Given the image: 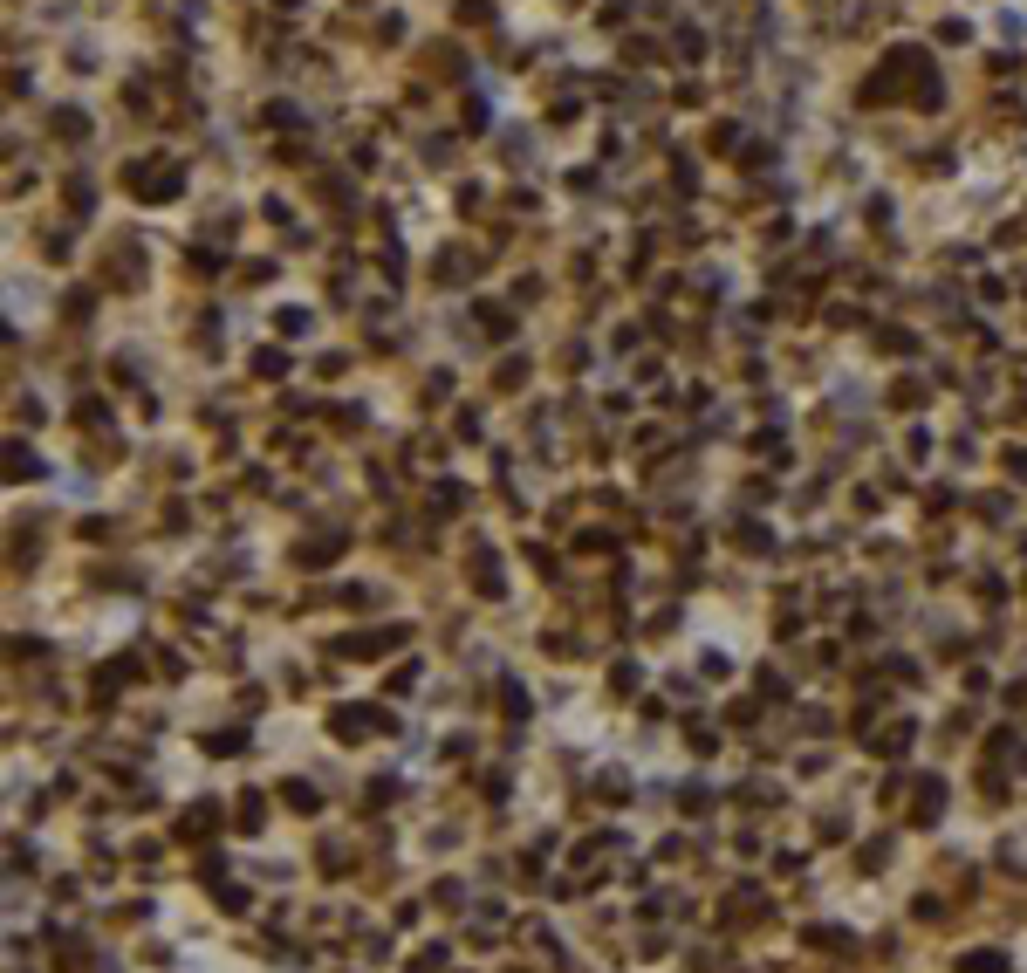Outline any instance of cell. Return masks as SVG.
<instances>
[{
    "mask_svg": "<svg viewBox=\"0 0 1027 973\" xmlns=\"http://www.w3.org/2000/svg\"><path fill=\"white\" fill-rule=\"evenodd\" d=\"M959 973H1007V953H966Z\"/></svg>",
    "mask_w": 1027,
    "mask_h": 973,
    "instance_id": "2",
    "label": "cell"
},
{
    "mask_svg": "<svg viewBox=\"0 0 1027 973\" xmlns=\"http://www.w3.org/2000/svg\"><path fill=\"white\" fill-rule=\"evenodd\" d=\"M938 809H946V789L938 782H918V816L911 822H938Z\"/></svg>",
    "mask_w": 1027,
    "mask_h": 973,
    "instance_id": "1",
    "label": "cell"
}]
</instances>
